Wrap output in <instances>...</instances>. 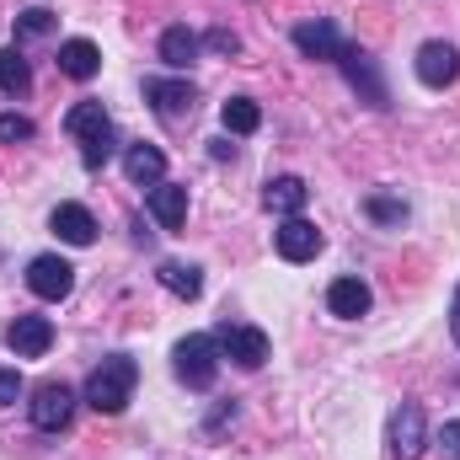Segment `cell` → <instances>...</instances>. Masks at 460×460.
<instances>
[{
  "instance_id": "cell-20",
  "label": "cell",
  "mask_w": 460,
  "mask_h": 460,
  "mask_svg": "<svg viewBox=\"0 0 460 460\" xmlns=\"http://www.w3.org/2000/svg\"><path fill=\"white\" fill-rule=\"evenodd\" d=\"M262 204H268L273 215H284V220H289V215H300V209H305V182H300V177H273V182L262 188Z\"/></svg>"
},
{
  "instance_id": "cell-16",
  "label": "cell",
  "mask_w": 460,
  "mask_h": 460,
  "mask_svg": "<svg viewBox=\"0 0 460 460\" xmlns=\"http://www.w3.org/2000/svg\"><path fill=\"white\" fill-rule=\"evenodd\" d=\"M150 215L161 220V230H182V220H188V188L155 182V188H150Z\"/></svg>"
},
{
  "instance_id": "cell-3",
  "label": "cell",
  "mask_w": 460,
  "mask_h": 460,
  "mask_svg": "<svg viewBox=\"0 0 460 460\" xmlns=\"http://www.w3.org/2000/svg\"><path fill=\"white\" fill-rule=\"evenodd\" d=\"M70 412H75V391H70L65 380H43V385L32 391V402H27V418H32V429H43V434H59V429L70 423Z\"/></svg>"
},
{
  "instance_id": "cell-17",
  "label": "cell",
  "mask_w": 460,
  "mask_h": 460,
  "mask_svg": "<svg viewBox=\"0 0 460 460\" xmlns=\"http://www.w3.org/2000/svg\"><path fill=\"white\" fill-rule=\"evenodd\" d=\"M65 128L81 139V145H92V139H102V134H113V118L102 102H75L70 113H65Z\"/></svg>"
},
{
  "instance_id": "cell-4",
  "label": "cell",
  "mask_w": 460,
  "mask_h": 460,
  "mask_svg": "<svg viewBox=\"0 0 460 460\" xmlns=\"http://www.w3.org/2000/svg\"><path fill=\"white\" fill-rule=\"evenodd\" d=\"M338 65H343L348 86H353V92H358L369 108H391V92H385V81H380V65H375V54H369V49H348V43H343Z\"/></svg>"
},
{
  "instance_id": "cell-31",
  "label": "cell",
  "mask_w": 460,
  "mask_h": 460,
  "mask_svg": "<svg viewBox=\"0 0 460 460\" xmlns=\"http://www.w3.org/2000/svg\"><path fill=\"white\" fill-rule=\"evenodd\" d=\"M450 332H456V343H460V289H456V300H450Z\"/></svg>"
},
{
  "instance_id": "cell-5",
  "label": "cell",
  "mask_w": 460,
  "mask_h": 460,
  "mask_svg": "<svg viewBox=\"0 0 460 460\" xmlns=\"http://www.w3.org/2000/svg\"><path fill=\"white\" fill-rule=\"evenodd\" d=\"M215 348H220V358L230 364H241V369H262L268 364V332H257V327H220L215 332Z\"/></svg>"
},
{
  "instance_id": "cell-8",
  "label": "cell",
  "mask_w": 460,
  "mask_h": 460,
  "mask_svg": "<svg viewBox=\"0 0 460 460\" xmlns=\"http://www.w3.org/2000/svg\"><path fill=\"white\" fill-rule=\"evenodd\" d=\"M456 75H460V49L456 43H423L418 49V81L423 86H434V92H445V86H456Z\"/></svg>"
},
{
  "instance_id": "cell-19",
  "label": "cell",
  "mask_w": 460,
  "mask_h": 460,
  "mask_svg": "<svg viewBox=\"0 0 460 460\" xmlns=\"http://www.w3.org/2000/svg\"><path fill=\"white\" fill-rule=\"evenodd\" d=\"M199 49H204V38H199L193 27H166V32H161V59H166L172 70H188V65L199 59Z\"/></svg>"
},
{
  "instance_id": "cell-15",
  "label": "cell",
  "mask_w": 460,
  "mask_h": 460,
  "mask_svg": "<svg viewBox=\"0 0 460 460\" xmlns=\"http://www.w3.org/2000/svg\"><path fill=\"white\" fill-rule=\"evenodd\" d=\"M145 97L161 118H182L193 113V86L188 81H145Z\"/></svg>"
},
{
  "instance_id": "cell-18",
  "label": "cell",
  "mask_w": 460,
  "mask_h": 460,
  "mask_svg": "<svg viewBox=\"0 0 460 460\" xmlns=\"http://www.w3.org/2000/svg\"><path fill=\"white\" fill-rule=\"evenodd\" d=\"M54 235L70 241V246H92V241H97V220H92V209H81V204H59V209H54Z\"/></svg>"
},
{
  "instance_id": "cell-10",
  "label": "cell",
  "mask_w": 460,
  "mask_h": 460,
  "mask_svg": "<svg viewBox=\"0 0 460 460\" xmlns=\"http://www.w3.org/2000/svg\"><path fill=\"white\" fill-rule=\"evenodd\" d=\"M54 343V327H49V316H16L11 327H5V348L16 353V358H43Z\"/></svg>"
},
{
  "instance_id": "cell-28",
  "label": "cell",
  "mask_w": 460,
  "mask_h": 460,
  "mask_svg": "<svg viewBox=\"0 0 460 460\" xmlns=\"http://www.w3.org/2000/svg\"><path fill=\"white\" fill-rule=\"evenodd\" d=\"M434 445H439V456H445V460H460V423H445Z\"/></svg>"
},
{
  "instance_id": "cell-13",
  "label": "cell",
  "mask_w": 460,
  "mask_h": 460,
  "mask_svg": "<svg viewBox=\"0 0 460 460\" xmlns=\"http://www.w3.org/2000/svg\"><path fill=\"white\" fill-rule=\"evenodd\" d=\"M97 70H102V54H97L92 38H70V43H59V75H70V81H92Z\"/></svg>"
},
{
  "instance_id": "cell-23",
  "label": "cell",
  "mask_w": 460,
  "mask_h": 460,
  "mask_svg": "<svg viewBox=\"0 0 460 460\" xmlns=\"http://www.w3.org/2000/svg\"><path fill=\"white\" fill-rule=\"evenodd\" d=\"M220 123H226L230 134H252V128L262 123V113H257V102H252V97H230L226 108H220Z\"/></svg>"
},
{
  "instance_id": "cell-22",
  "label": "cell",
  "mask_w": 460,
  "mask_h": 460,
  "mask_svg": "<svg viewBox=\"0 0 460 460\" xmlns=\"http://www.w3.org/2000/svg\"><path fill=\"white\" fill-rule=\"evenodd\" d=\"M27 86H32V70H27L22 49H0V92L5 97H22Z\"/></svg>"
},
{
  "instance_id": "cell-21",
  "label": "cell",
  "mask_w": 460,
  "mask_h": 460,
  "mask_svg": "<svg viewBox=\"0 0 460 460\" xmlns=\"http://www.w3.org/2000/svg\"><path fill=\"white\" fill-rule=\"evenodd\" d=\"M161 284L177 295V300H199L204 295V273L193 262H161Z\"/></svg>"
},
{
  "instance_id": "cell-30",
  "label": "cell",
  "mask_w": 460,
  "mask_h": 460,
  "mask_svg": "<svg viewBox=\"0 0 460 460\" xmlns=\"http://www.w3.org/2000/svg\"><path fill=\"white\" fill-rule=\"evenodd\" d=\"M204 43H209L215 54H235V49H241V38H235V32H226V27H215V32H209Z\"/></svg>"
},
{
  "instance_id": "cell-2",
  "label": "cell",
  "mask_w": 460,
  "mask_h": 460,
  "mask_svg": "<svg viewBox=\"0 0 460 460\" xmlns=\"http://www.w3.org/2000/svg\"><path fill=\"white\" fill-rule=\"evenodd\" d=\"M172 369H177V380H182L188 391H209V385L220 380V348H215V338L188 332L182 343L172 348Z\"/></svg>"
},
{
  "instance_id": "cell-6",
  "label": "cell",
  "mask_w": 460,
  "mask_h": 460,
  "mask_svg": "<svg viewBox=\"0 0 460 460\" xmlns=\"http://www.w3.org/2000/svg\"><path fill=\"white\" fill-rule=\"evenodd\" d=\"M429 445V423H423V407L418 402H402L391 412V460H418Z\"/></svg>"
},
{
  "instance_id": "cell-7",
  "label": "cell",
  "mask_w": 460,
  "mask_h": 460,
  "mask_svg": "<svg viewBox=\"0 0 460 460\" xmlns=\"http://www.w3.org/2000/svg\"><path fill=\"white\" fill-rule=\"evenodd\" d=\"M27 289H32L38 300H65V295L75 289V268H70L65 257L43 252V257H32V262H27Z\"/></svg>"
},
{
  "instance_id": "cell-26",
  "label": "cell",
  "mask_w": 460,
  "mask_h": 460,
  "mask_svg": "<svg viewBox=\"0 0 460 460\" xmlns=\"http://www.w3.org/2000/svg\"><path fill=\"white\" fill-rule=\"evenodd\" d=\"M38 128H32V118H22V113H0V139L5 145H16V139H32Z\"/></svg>"
},
{
  "instance_id": "cell-29",
  "label": "cell",
  "mask_w": 460,
  "mask_h": 460,
  "mask_svg": "<svg viewBox=\"0 0 460 460\" xmlns=\"http://www.w3.org/2000/svg\"><path fill=\"white\" fill-rule=\"evenodd\" d=\"M22 391H27V385H22V375H16V369H0V407H11Z\"/></svg>"
},
{
  "instance_id": "cell-1",
  "label": "cell",
  "mask_w": 460,
  "mask_h": 460,
  "mask_svg": "<svg viewBox=\"0 0 460 460\" xmlns=\"http://www.w3.org/2000/svg\"><path fill=\"white\" fill-rule=\"evenodd\" d=\"M134 385H139V364H134L128 353H108V358L86 375V402H92L97 412L118 418V412L134 402Z\"/></svg>"
},
{
  "instance_id": "cell-25",
  "label": "cell",
  "mask_w": 460,
  "mask_h": 460,
  "mask_svg": "<svg viewBox=\"0 0 460 460\" xmlns=\"http://www.w3.org/2000/svg\"><path fill=\"white\" fill-rule=\"evenodd\" d=\"M364 209H369L380 226H402V220H407V204H402V199H369Z\"/></svg>"
},
{
  "instance_id": "cell-9",
  "label": "cell",
  "mask_w": 460,
  "mask_h": 460,
  "mask_svg": "<svg viewBox=\"0 0 460 460\" xmlns=\"http://www.w3.org/2000/svg\"><path fill=\"white\" fill-rule=\"evenodd\" d=\"M273 246H279L284 262H311L322 252V230L311 226V220H300V215H289L284 226L273 230Z\"/></svg>"
},
{
  "instance_id": "cell-12",
  "label": "cell",
  "mask_w": 460,
  "mask_h": 460,
  "mask_svg": "<svg viewBox=\"0 0 460 460\" xmlns=\"http://www.w3.org/2000/svg\"><path fill=\"white\" fill-rule=\"evenodd\" d=\"M295 49H300L305 59H338V54H343V38H338L332 22H300V27H295Z\"/></svg>"
},
{
  "instance_id": "cell-27",
  "label": "cell",
  "mask_w": 460,
  "mask_h": 460,
  "mask_svg": "<svg viewBox=\"0 0 460 460\" xmlns=\"http://www.w3.org/2000/svg\"><path fill=\"white\" fill-rule=\"evenodd\" d=\"M113 145H118V134H102V139H92L86 150H81V161L97 172V166H108V155H113Z\"/></svg>"
},
{
  "instance_id": "cell-14",
  "label": "cell",
  "mask_w": 460,
  "mask_h": 460,
  "mask_svg": "<svg viewBox=\"0 0 460 460\" xmlns=\"http://www.w3.org/2000/svg\"><path fill=\"white\" fill-rule=\"evenodd\" d=\"M123 172H128L134 188H155V182L166 177V155H161L155 145H128V150H123Z\"/></svg>"
},
{
  "instance_id": "cell-11",
  "label": "cell",
  "mask_w": 460,
  "mask_h": 460,
  "mask_svg": "<svg viewBox=\"0 0 460 460\" xmlns=\"http://www.w3.org/2000/svg\"><path fill=\"white\" fill-rule=\"evenodd\" d=\"M369 305H375V295H369V284H364V279H338V284L327 289V311H332V316H343V322L369 316Z\"/></svg>"
},
{
  "instance_id": "cell-24",
  "label": "cell",
  "mask_w": 460,
  "mask_h": 460,
  "mask_svg": "<svg viewBox=\"0 0 460 460\" xmlns=\"http://www.w3.org/2000/svg\"><path fill=\"white\" fill-rule=\"evenodd\" d=\"M43 32H54V16H49V11L32 5V11L16 16V38H43Z\"/></svg>"
}]
</instances>
